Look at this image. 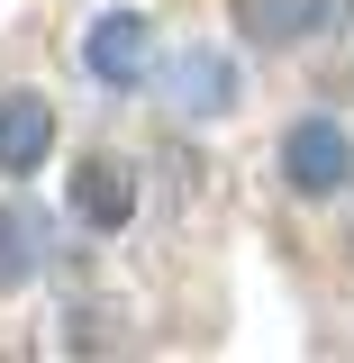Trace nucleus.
I'll list each match as a JSON object with an SVG mask.
<instances>
[{
  "mask_svg": "<svg viewBox=\"0 0 354 363\" xmlns=\"http://www.w3.org/2000/svg\"><path fill=\"white\" fill-rule=\"evenodd\" d=\"M282 182H291L300 200L345 191V182H354V136L336 128V118H300V128L282 136Z\"/></svg>",
  "mask_w": 354,
  "mask_h": 363,
  "instance_id": "1",
  "label": "nucleus"
},
{
  "mask_svg": "<svg viewBox=\"0 0 354 363\" xmlns=\"http://www.w3.org/2000/svg\"><path fill=\"white\" fill-rule=\"evenodd\" d=\"M82 64H91L109 91H136V82H145V64H155V18H145V9H100L91 37H82Z\"/></svg>",
  "mask_w": 354,
  "mask_h": 363,
  "instance_id": "2",
  "label": "nucleus"
},
{
  "mask_svg": "<svg viewBox=\"0 0 354 363\" xmlns=\"http://www.w3.org/2000/svg\"><path fill=\"white\" fill-rule=\"evenodd\" d=\"M354 0H227V18H236V37L255 45H309L318 28H345Z\"/></svg>",
  "mask_w": 354,
  "mask_h": 363,
  "instance_id": "3",
  "label": "nucleus"
},
{
  "mask_svg": "<svg viewBox=\"0 0 354 363\" xmlns=\"http://www.w3.org/2000/svg\"><path fill=\"white\" fill-rule=\"evenodd\" d=\"M55 155V109H45L37 91H0V173L28 182Z\"/></svg>",
  "mask_w": 354,
  "mask_h": 363,
  "instance_id": "4",
  "label": "nucleus"
},
{
  "mask_svg": "<svg viewBox=\"0 0 354 363\" xmlns=\"http://www.w3.org/2000/svg\"><path fill=\"white\" fill-rule=\"evenodd\" d=\"M73 218L82 227H100V236H118V227L136 218V182L109 164V155H91L82 173H73Z\"/></svg>",
  "mask_w": 354,
  "mask_h": 363,
  "instance_id": "5",
  "label": "nucleus"
},
{
  "mask_svg": "<svg viewBox=\"0 0 354 363\" xmlns=\"http://www.w3.org/2000/svg\"><path fill=\"white\" fill-rule=\"evenodd\" d=\"M173 100H182V118H219L227 100H236V73L209 64V55H182L173 64Z\"/></svg>",
  "mask_w": 354,
  "mask_h": 363,
  "instance_id": "6",
  "label": "nucleus"
},
{
  "mask_svg": "<svg viewBox=\"0 0 354 363\" xmlns=\"http://www.w3.org/2000/svg\"><path fill=\"white\" fill-rule=\"evenodd\" d=\"M45 245V227L28 218V209H0V300H9V291H28V281H37V255Z\"/></svg>",
  "mask_w": 354,
  "mask_h": 363,
  "instance_id": "7",
  "label": "nucleus"
}]
</instances>
